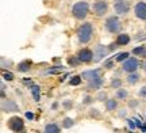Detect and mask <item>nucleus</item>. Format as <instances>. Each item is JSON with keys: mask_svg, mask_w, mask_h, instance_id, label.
<instances>
[{"mask_svg": "<svg viewBox=\"0 0 146 133\" xmlns=\"http://www.w3.org/2000/svg\"><path fill=\"white\" fill-rule=\"evenodd\" d=\"M92 31H94V29H92L91 23H83L77 30V37L80 39V42L83 43L89 42L91 38H92Z\"/></svg>", "mask_w": 146, "mask_h": 133, "instance_id": "nucleus-1", "label": "nucleus"}, {"mask_svg": "<svg viewBox=\"0 0 146 133\" xmlns=\"http://www.w3.org/2000/svg\"><path fill=\"white\" fill-rule=\"evenodd\" d=\"M88 3L87 1H77L72 7V14L76 19H84L88 15Z\"/></svg>", "mask_w": 146, "mask_h": 133, "instance_id": "nucleus-2", "label": "nucleus"}, {"mask_svg": "<svg viewBox=\"0 0 146 133\" xmlns=\"http://www.w3.org/2000/svg\"><path fill=\"white\" fill-rule=\"evenodd\" d=\"M106 29L108 30L110 33H119L120 29H122V25H120V21L116 18V16H110L108 19L106 21Z\"/></svg>", "mask_w": 146, "mask_h": 133, "instance_id": "nucleus-3", "label": "nucleus"}, {"mask_svg": "<svg viewBox=\"0 0 146 133\" xmlns=\"http://www.w3.org/2000/svg\"><path fill=\"white\" fill-rule=\"evenodd\" d=\"M8 128L12 132H21L22 129L25 128V122L21 117H11L8 120Z\"/></svg>", "mask_w": 146, "mask_h": 133, "instance_id": "nucleus-4", "label": "nucleus"}, {"mask_svg": "<svg viewBox=\"0 0 146 133\" xmlns=\"http://www.w3.org/2000/svg\"><path fill=\"white\" fill-rule=\"evenodd\" d=\"M129 8H130V5H129V1H127V0H115L114 10L116 14H119V15L127 14V12H129Z\"/></svg>", "mask_w": 146, "mask_h": 133, "instance_id": "nucleus-5", "label": "nucleus"}, {"mask_svg": "<svg viewBox=\"0 0 146 133\" xmlns=\"http://www.w3.org/2000/svg\"><path fill=\"white\" fill-rule=\"evenodd\" d=\"M138 65H139V63H138L137 59H127L125 63H123V65H122V69H123L125 72H127V74H133V72L137 71Z\"/></svg>", "mask_w": 146, "mask_h": 133, "instance_id": "nucleus-6", "label": "nucleus"}, {"mask_svg": "<svg viewBox=\"0 0 146 133\" xmlns=\"http://www.w3.org/2000/svg\"><path fill=\"white\" fill-rule=\"evenodd\" d=\"M107 8H108V5H107V3H106L104 0H98L94 4V12L98 16L104 15L106 12H107Z\"/></svg>", "mask_w": 146, "mask_h": 133, "instance_id": "nucleus-7", "label": "nucleus"}, {"mask_svg": "<svg viewBox=\"0 0 146 133\" xmlns=\"http://www.w3.org/2000/svg\"><path fill=\"white\" fill-rule=\"evenodd\" d=\"M134 14L139 19H146V3H143V1L137 3L134 7Z\"/></svg>", "mask_w": 146, "mask_h": 133, "instance_id": "nucleus-8", "label": "nucleus"}, {"mask_svg": "<svg viewBox=\"0 0 146 133\" xmlns=\"http://www.w3.org/2000/svg\"><path fill=\"white\" fill-rule=\"evenodd\" d=\"M1 110H3V112H18L19 107H18V105H16L14 101L4 99V101L1 102Z\"/></svg>", "mask_w": 146, "mask_h": 133, "instance_id": "nucleus-9", "label": "nucleus"}, {"mask_svg": "<svg viewBox=\"0 0 146 133\" xmlns=\"http://www.w3.org/2000/svg\"><path fill=\"white\" fill-rule=\"evenodd\" d=\"M78 60L81 61V63H89L91 60L94 59V53H92V50L91 49H83V50H80L78 52Z\"/></svg>", "mask_w": 146, "mask_h": 133, "instance_id": "nucleus-10", "label": "nucleus"}, {"mask_svg": "<svg viewBox=\"0 0 146 133\" xmlns=\"http://www.w3.org/2000/svg\"><path fill=\"white\" fill-rule=\"evenodd\" d=\"M107 53H108V49L104 48L103 45H98L96 46V49H95V53H94V60L95 61H99V60H102L103 57H106L107 56Z\"/></svg>", "mask_w": 146, "mask_h": 133, "instance_id": "nucleus-11", "label": "nucleus"}, {"mask_svg": "<svg viewBox=\"0 0 146 133\" xmlns=\"http://www.w3.org/2000/svg\"><path fill=\"white\" fill-rule=\"evenodd\" d=\"M83 79H87V80H92V79H96V78H100V72L99 69H89V71H84L83 75H81Z\"/></svg>", "mask_w": 146, "mask_h": 133, "instance_id": "nucleus-12", "label": "nucleus"}, {"mask_svg": "<svg viewBox=\"0 0 146 133\" xmlns=\"http://www.w3.org/2000/svg\"><path fill=\"white\" fill-rule=\"evenodd\" d=\"M103 86V79L102 78H96V79L88 80V90H99Z\"/></svg>", "mask_w": 146, "mask_h": 133, "instance_id": "nucleus-13", "label": "nucleus"}, {"mask_svg": "<svg viewBox=\"0 0 146 133\" xmlns=\"http://www.w3.org/2000/svg\"><path fill=\"white\" fill-rule=\"evenodd\" d=\"M43 133H60V128L57 124H46V126L43 129Z\"/></svg>", "mask_w": 146, "mask_h": 133, "instance_id": "nucleus-14", "label": "nucleus"}, {"mask_svg": "<svg viewBox=\"0 0 146 133\" xmlns=\"http://www.w3.org/2000/svg\"><path fill=\"white\" fill-rule=\"evenodd\" d=\"M30 90H31V94H33L34 101L38 102L39 99H41V88H39V86H38V84H33Z\"/></svg>", "mask_w": 146, "mask_h": 133, "instance_id": "nucleus-15", "label": "nucleus"}, {"mask_svg": "<svg viewBox=\"0 0 146 133\" xmlns=\"http://www.w3.org/2000/svg\"><path fill=\"white\" fill-rule=\"evenodd\" d=\"M130 41V37L127 35V34H119L118 38H116V45H119V46H123V45H127Z\"/></svg>", "mask_w": 146, "mask_h": 133, "instance_id": "nucleus-16", "label": "nucleus"}, {"mask_svg": "<svg viewBox=\"0 0 146 133\" xmlns=\"http://www.w3.org/2000/svg\"><path fill=\"white\" fill-rule=\"evenodd\" d=\"M116 107H118V103H116L115 99H107V101H106V109H107L108 112H114Z\"/></svg>", "mask_w": 146, "mask_h": 133, "instance_id": "nucleus-17", "label": "nucleus"}, {"mask_svg": "<svg viewBox=\"0 0 146 133\" xmlns=\"http://www.w3.org/2000/svg\"><path fill=\"white\" fill-rule=\"evenodd\" d=\"M115 95H116V98H118V99H120V101H125L126 98L129 96V92H127L125 88H118V91H116V94H115Z\"/></svg>", "mask_w": 146, "mask_h": 133, "instance_id": "nucleus-18", "label": "nucleus"}, {"mask_svg": "<svg viewBox=\"0 0 146 133\" xmlns=\"http://www.w3.org/2000/svg\"><path fill=\"white\" fill-rule=\"evenodd\" d=\"M30 65H31L30 61H22L21 64L18 65V71H21V72H27V71L30 69Z\"/></svg>", "mask_w": 146, "mask_h": 133, "instance_id": "nucleus-19", "label": "nucleus"}, {"mask_svg": "<svg viewBox=\"0 0 146 133\" xmlns=\"http://www.w3.org/2000/svg\"><path fill=\"white\" fill-rule=\"evenodd\" d=\"M138 80H139V75L135 74V72H133V74H130L127 76V82H129L130 84H135Z\"/></svg>", "mask_w": 146, "mask_h": 133, "instance_id": "nucleus-20", "label": "nucleus"}, {"mask_svg": "<svg viewBox=\"0 0 146 133\" xmlns=\"http://www.w3.org/2000/svg\"><path fill=\"white\" fill-rule=\"evenodd\" d=\"M73 125H74V121H73L72 118H65V120H64V122H62V126H64V128L69 129V128H72Z\"/></svg>", "mask_w": 146, "mask_h": 133, "instance_id": "nucleus-21", "label": "nucleus"}, {"mask_svg": "<svg viewBox=\"0 0 146 133\" xmlns=\"http://www.w3.org/2000/svg\"><path fill=\"white\" fill-rule=\"evenodd\" d=\"M81 83V76H73L70 79V86H78Z\"/></svg>", "mask_w": 146, "mask_h": 133, "instance_id": "nucleus-22", "label": "nucleus"}, {"mask_svg": "<svg viewBox=\"0 0 146 133\" xmlns=\"http://www.w3.org/2000/svg\"><path fill=\"white\" fill-rule=\"evenodd\" d=\"M64 71V67L61 65V67H57V68H52V69H49V71H46V74H60V72H62Z\"/></svg>", "mask_w": 146, "mask_h": 133, "instance_id": "nucleus-23", "label": "nucleus"}, {"mask_svg": "<svg viewBox=\"0 0 146 133\" xmlns=\"http://www.w3.org/2000/svg\"><path fill=\"white\" fill-rule=\"evenodd\" d=\"M129 57V53H126V52H122V53L118 54V57H116V61H126Z\"/></svg>", "mask_w": 146, "mask_h": 133, "instance_id": "nucleus-24", "label": "nucleus"}, {"mask_svg": "<svg viewBox=\"0 0 146 133\" xmlns=\"http://www.w3.org/2000/svg\"><path fill=\"white\" fill-rule=\"evenodd\" d=\"M133 53L135 54V56H141V54L145 53V48H143V46H139V48L133 49Z\"/></svg>", "mask_w": 146, "mask_h": 133, "instance_id": "nucleus-25", "label": "nucleus"}, {"mask_svg": "<svg viewBox=\"0 0 146 133\" xmlns=\"http://www.w3.org/2000/svg\"><path fill=\"white\" fill-rule=\"evenodd\" d=\"M120 86H122V80L119 79H114L111 82V87H114V88H120Z\"/></svg>", "mask_w": 146, "mask_h": 133, "instance_id": "nucleus-26", "label": "nucleus"}, {"mask_svg": "<svg viewBox=\"0 0 146 133\" xmlns=\"http://www.w3.org/2000/svg\"><path fill=\"white\" fill-rule=\"evenodd\" d=\"M68 63H69L70 65H73V67H76V65H77L78 63H81V61L78 60V57H77V59H74V57H72V59H69V60H68Z\"/></svg>", "mask_w": 146, "mask_h": 133, "instance_id": "nucleus-27", "label": "nucleus"}, {"mask_svg": "<svg viewBox=\"0 0 146 133\" xmlns=\"http://www.w3.org/2000/svg\"><path fill=\"white\" fill-rule=\"evenodd\" d=\"M3 78H4L5 80H8V82H11V80L14 79V75L11 74V72H4V74H3Z\"/></svg>", "mask_w": 146, "mask_h": 133, "instance_id": "nucleus-28", "label": "nucleus"}, {"mask_svg": "<svg viewBox=\"0 0 146 133\" xmlns=\"http://www.w3.org/2000/svg\"><path fill=\"white\" fill-rule=\"evenodd\" d=\"M127 124H129V128L130 129H135L137 128V124L134 120H127Z\"/></svg>", "mask_w": 146, "mask_h": 133, "instance_id": "nucleus-29", "label": "nucleus"}, {"mask_svg": "<svg viewBox=\"0 0 146 133\" xmlns=\"http://www.w3.org/2000/svg\"><path fill=\"white\" fill-rule=\"evenodd\" d=\"M89 114H91V116H92V117H99L100 114H99V112H98V110H96V109H91V112H89Z\"/></svg>", "mask_w": 146, "mask_h": 133, "instance_id": "nucleus-30", "label": "nucleus"}, {"mask_svg": "<svg viewBox=\"0 0 146 133\" xmlns=\"http://www.w3.org/2000/svg\"><path fill=\"white\" fill-rule=\"evenodd\" d=\"M64 106H65V109L68 110V109H70V107H72V102H70V101H65V102H64Z\"/></svg>", "mask_w": 146, "mask_h": 133, "instance_id": "nucleus-31", "label": "nucleus"}, {"mask_svg": "<svg viewBox=\"0 0 146 133\" xmlns=\"http://www.w3.org/2000/svg\"><path fill=\"white\" fill-rule=\"evenodd\" d=\"M139 95H141V96H146V86H143L141 90H139Z\"/></svg>", "mask_w": 146, "mask_h": 133, "instance_id": "nucleus-32", "label": "nucleus"}, {"mask_svg": "<svg viewBox=\"0 0 146 133\" xmlns=\"http://www.w3.org/2000/svg\"><path fill=\"white\" fill-rule=\"evenodd\" d=\"M104 98H106V92H100L98 95V101H104Z\"/></svg>", "mask_w": 146, "mask_h": 133, "instance_id": "nucleus-33", "label": "nucleus"}, {"mask_svg": "<svg viewBox=\"0 0 146 133\" xmlns=\"http://www.w3.org/2000/svg\"><path fill=\"white\" fill-rule=\"evenodd\" d=\"M112 65H114V63H112L111 60H108L107 63H104V67H106V68H112Z\"/></svg>", "mask_w": 146, "mask_h": 133, "instance_id": "nucleus-34", "label": "nucleus"}, {"mask_svg": "<svg viewBox=\"0 0 146 133\" xmlns=\"http://www.w3.org/2000/svg\"><path fill=\"white\" fill-rule=\"evenodd\" d=\"M26 117L29 118V120H33V118H34V114H33L31 112H27L26 113Z\"/></svg>", "mask_w": 146, "mask_h": 133, "instance_id": "nucleus-35", "label": "nucleus"}, {"mask_svg": "<svg viewBox=\"0 0 146 133\" xmlns=\"http://www.w3.org/2000/svg\"><path fill=\"white\" fill-rule=\"evenodd\" d=\"M92 102V98L91 96H85V99H84V103H91Z\"/></svg>", "mask_w": 146, "mask_h": 133, "instance_id": "nucleus-36", "label": "nucleus"}, {"mask_svg": "<svg viewBox=\"0 0 146 133\" xmlns=\"http://www.w3.org/2000/svg\"><path fill=\"white\" fill-rule=\"evenodd\" d=\"M1 90H3V91L5 90V84H4V83H1Z\"/></svg>", "mask_w": 146, "mask_h": 133, "instance_id": "nucleus-37", "label": "nucleus"}, {"mask_svg": "<svg viewBox=\"0 0 146 133\" xmlns=\"http://www.w3.org/2000/svg\"><path fill=\"white\" fill-rule=\"evenodd\" d=\"M141 129H142V132H145V133H146V126H142Z\"/></svg>", "mask_w": 146, "mask_h": 133, "instance_id": "nucleus-38", "label": "nucleus"}, {"mask_svg": "<svg viewBox=\"0 0 146 133\" xmlns=\"http://www.w3.org/2000/svg\"><path fill=\"white\" fill-rule=\"evenodd\" d=\"M143 69H145V71H146V61H145V63H143Z\"/></svg>", "mask_w": 146, "mask_h": 133, "instance_id": "nucleus-39", "label": "nucleus"}]
</instances>
